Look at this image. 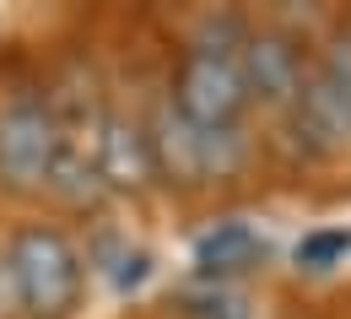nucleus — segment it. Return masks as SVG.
Returning a JSON list of instances; mask_svg holds the SVG:
<instances>
[{"label":"nucleus","instance_id":"nucleus-1","mask_svg":"<svg viewBox=\"0 0 351 319\" xmlns=\"http://www.w3.org/2000/svg\"><path fill=\"white\" fill-rule=\"evenodd\" d=\"M5 265H11V281H16L22 319H71L82 309L87 265H82V249L60 228H49V222L16 228L11 244H5Z\"/></svg>","mask_w":351,"mask_h":319},{"label":"nucleus","instance_id":"nucleus-2","mask_svg":"<svg viewBox=\"0 0 351 319\" xmlns=\"http://www.w3.org/2000/svg\"><path fill=\"white\" fill-rule=\"evenodd\" d=\"M65 157V119L49 97H11L0 108V189L44 195Z\"/></svg>","mask_w":351,"mask_h":319},{"label":"nucleus","instance_id":"nucleus-3","mask_svg":"<svg viewBox=\"0 0 351 319\" xmlns=\"http://www.w3.org/2000/svg\"><path fill=\"white\" fill-rule=\"evenodd\" d=\"M173 108L195 125V130H227L243 119L249 108V87L238 71V54H211V49H184L173 71Z\"/></svg>","mask_w":351,"mask_h":319},{"label":"nucleus","instance_id":"nucleus-4","mask_svg":"<svg viewBox=\"0 0 351 319\" xmlns=\"http://www.w3.org/2000/svg\"><path fill=\"white\" fill-rule=\"evenodd\" d=\"M238 71H243L249 103H265V108H292L313 65H308L303 44H298L292 33H281V27H260V33H249L243 49H238Z\"/></svg>","mask_w":351,"mask_h":319},{"label":"nucleus","instance_id":"nucleus-5","mask_svg":"<svg viewBox=\"0 0 351 319\" xmlns=\"http://www.w3.org/2000/svg\"><path fill=\"white\" fill-rule=\"evenodd\" d=\"M287 114H292V136L308 157H330L351 141V92L341 82H330L324 71H308L303 92Z\"/></svg>","mask_w":351,"mask_h":319},{"label":"nucleus","instance_id":"nucleus-6","mask_svg":"<svg viewBox=\"0 0 351 319\" xmlns=\"http://www.w3.org/2000/svg\"><path fill=\"white\" fill-rule=\"evenodd\" d=\"M97 174H103L108 189H146L157 179L146 119H135V114H103V125H97Z\"/></svg>","mask_w":351,"mask_h":319},{"label":"nucleus","instance_id":"nucleus-7","mask_svg":"<svg viewBox=\"0 0 351 319\" xmlns=\"http://www.w3.org/2000/svg\"><path fill=\"white\" fill-rule=\"evenodd\" d=\"M146 141H152V168L157 179L178 184V189H195L206 184V163H200V130L173 108V97L157 103V114L146 119Z\"/></svg>","mask_w":351,"mask_h":319},{"label":"nucleus","instance_id":"nucleus-8","mask_svg":"<svg viewBox=\"0 0 351 319\" xmlns=\"http://www.w3.org/2000/svg\"><path fill=\"white\" fill-rule=\"evenodd\" d=\"M265 260V238L249 222H221L195 244V265L206 281H227V276H243L249 265Z\"/></svg>","mask_w":351,"mask_h":319},{"label":"nucleus","instance_id":"nucleus-9","mask_svg":"<svg viewBox=\"0 0 351 319\" xmlns=\"http://www.w3.org/2000/svg\"><path fill=\"white\" fill-rule=\"evenodd\" d=\"M200 163H206V184L211 179H238L249 163V141L238 125L227 130H200Z\"/></svg>","mask_w":351,"mask_h":319},{"label":"nucleus","instance_id":"nucleus-10","mask_svg":"<svg viewBox=\"0 0 351 319\" xmlns=\"http://www.w3.org/2000/svg\"><path fill=\"white\" fill-rule=\"evenodd\" d=\"M351 255V233L335 228V233H308L303 244H298V265L303 271H330L335 260H346Z\"/></svg>","mask_w":351,"mask_h":319},{"label":"nucleus","instance_id":"nucleus-11","mask_svg":"<svg viewBox=\"0 0 351 319\" xmlns=\"http://www.w3.org/2000/svg\"><path fill=\"white\" fill-rule=\"evenodd\" d=\"M313 71H324L330 82H341V87L351 92V22H341V27L330 33V44H324V54H319Z\"/></svg>","mask_w":351,"mask_h":319},{"label":"nucleus","instance_id":"nucleus-12","mask_svg":"<svg viewBox=\"0 0 351 319\" xmlns=\"http://www.w3.org/2000/svg\"><path fill=\"white\" fill-rule=\"evenodd\" d=\"M184 303H189V314H200V319H217V314H238V298H232V292H200V298H184Z\"/></svg>","mask_w":351,"mask_h":319},{"label":"nucleus","instance_id":"nucleus-13","mask_svg":"<svg viewBox=\"0 0 351 319\" xmlns=\"http://www.w3.org/2000/svg\"><path fill=\"white\" fill-rule=\"evenodd\" d=\"M0 319H22V303H16V281H11V265H5V249H0Z\"/></svg>","mask_w":351,"mask_h":319}]
</instances>
